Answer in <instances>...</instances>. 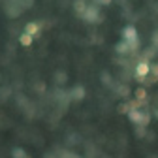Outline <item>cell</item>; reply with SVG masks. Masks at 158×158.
<instances>
[{
	"label": "cell",
	"instance_id": "7",
	"mask_svg": "<svg viewBox=\"0 0 158 158\" xmlns=\"http://www.w3.org/2000/svg\"><path fill=\"white\" fill-rule=\"evenodd\" d=\"M38 32H40V25L38 23L32 21V23H27L25 25V34H28V36L34 38V36H38Z\"/></svg>",
	"mask_w": 158,
	"mask_h": 158
},
{
	"label": "cell",
	"instance_id": "6",
	"mask_svg": "<svg viewBox=\"0 0 158 158\" xmlns=\"http://www.w3.org/2000/svg\"><path fill=\"white\" fill-rule=\"evenodd\" d=\"M128 118H130L135 126H139L141 121H143V111H139V109H137V111H130V113H128Z\"/></svg>",
	"mask_w": 158,
	"mask_h": 158
},
{
	"label": "cell",
	"instance_id": "1",
	"mask_svg": "<svg viewBox=\"0 0 158 158\" xmlns=\"http://www.w3.org/2000/svg\"><path fill=\"white\" fill-rule=\"evenodd\" d=\"M123 40L130 45V51H135L137 47H139V40H137V30H135V27H132V25H128V27H124V28H123Z\"/></svg>",
	"mask_w": 158,
	"mask_h": 158
},
{
	"label": "cell",
	"instance_id": "24",
	"mask_svg": "<svg viewBox=\"0 0 158 158\" xmlns=\"http://www.w3.org/2000/svg\"><path fill=\"white\" fill-rule=\"evenodd\" d=\"M27 158H32V156H27Z\"/></svg>",
	"mask_w": 158,
	"mask_h": 158
},
{
	"label": "cell",
	"instance_id": "3",
	"mask_svg": "<svg viewBox=\"0 0 158 158\" xmlns=\"http://www.w3.org/2000/svg\"><path fill=\"white\" fill-rule=\"evenodd\" d=\"M151 73V64L147 62V60H139L135 64V68H134V75L135 77H139V79H143V77H147Z\"/></svg>",
	"mask_w": 158,
	"mask_h": 158
},
{
	"label": "cell",
	"instance_id": "17",
	"mask_svg": "<svg viewBox=\"0 0 158 158\" xmlns=\"http://www.w3.org/2000/svg\"><path fill=\"white\" fill-rule=\"evenodd\" d=\"M102 83L104 85H111V75L109 73H106V72L102 73Z\"/></svg>",
	"mask_w": 158,
	"mask_h": 158
},
{
	"label": "cell",
	"instance_id": "15",
	"mask_svg": "<svg viewBox=\"0 0 158 158\" xmlns=\"http://www.w3.org/2000/svg\"><path fill=\"white\" fill-rule=\"evenodd\" d=\"M55 79H56V83L60 85V83L66 81V73H64V72H56V73H55Z\"/></svg>",
	"mask_w": 158,
	"mask_h": 158
},
{
	"label": "cell",
	"instance_id": "21",
	"mask_svg": "<svg viewBox=\"0 0 158 158\" xmlns=\"http://www.w3.org/2000/svg\"><path fill=\"white\" fill-rule=\"evenodd\" d=\"M36 89H38V90H44L45 87H44V83H38V85H36Z\"/></svg>",
	"mask_w": 158,
	"mask_h": 158
},
{
	"label": "cell",
	"instance_id": "23",
	"mask_svg": "<svg viewBox=\"0 0 158 158\" xmlns=\"http://www.w3.org/2000/svg\"><path fill=\"white\" fill-rule=\"evenodd\" d=\"M154 117H156V118H158V109H156V111H154Z\"/></svg>",
	"mask_w": 158,
	"mask_h": 158
},
{
	"label": "cell",
	"instance_id": "20",
	"mask_svg": "<svg viewBox=\"0 0 158 158\" xmlns=\"http://www.w3.org/2000/svg\"><path fill=\"white\" fill-rule=\"evenodd\" d=\"M151 72L154 77H158V64H151Z\"/></svg>",
	"mask_w": 158,
	"mask_h": 158
},
{
	"label": "cell",
	"instance_id": "18",
	"mask_svg": "<svg viewBox=\"0 0 158 158\" xmlns=\"http://www.w3.org/2000/svg\"><path fill=\"white\" fill-rule=\"evenodd\" d=\"M111 2H113V0H96V4H98V6H109Z\"/></svg>",
	"mask_w": 158,
	"mask_h": 158
},
{
	"label": "cell",
	"instance_id": "9",
	"mask_svg": "<svg viewBox=\"0 0 158 158\" xmlns=\"http://www.w3.org/2000/svg\"><path fill=\"white\" fill-rule=\"evenodd\" d=\"M19 44H21L23 47H28V45H32V36H28V34H21L19 36Z\"/></svg>",
	"mask_w": 158,
	"mask_h": 158
},
{
	"label": "cell",
	"instance_id": "14",
	"mask_svg": "<svg viewBox=\"0 0 158 158\" xmlns=\"http://www.w3.org/2000/svg\"><path fill=\"white\" fill-rule=\"evenodd\" d=\"M149 123H151V113H149V111H143V121H141L139 126H145V128H147Z\"/></svg>",
	"mask_w": 158,
	"mask_h": 158
},
{
	"label": "cell",
	"instance_id": "22",
	"mask_svg": "<svg viewBox=\"0 0 158 158\" xmlns=\"http://www.w3.org/2000/svg\"><path fill=\"white\" fill-rule=\"evenodd\" d=\"M44 158H60V156H55V154H51V152H49V154H45Z\"/></svg>",
	"mask_w": 158,
	"mask_h": 158
},
{
	"label": "cell",
	"instance_id": "13",
	"mask_svg": "<svg viewBox=\"0 0 158 158\" xmlns=\"http://www.w3.org/2000/svg\"><path fill=\"white\" fill-rule=\"evenodd\" d=\"M128 92H130V89H128L126 85H118V87H117V94H118V96H126Z\"/></svg>",
	"mask_w": 158,
	"mask_h": 158
},
{
	"label": "cell",
	"instance_id": "12",
	"mask_svg": "<svg viewBox=\"0 0 158 158\" xmlns=\"http://www.w3.org/2000/svg\"><path fill=\"white\" fill-rule=\"evenodd\" d=\"M117 111H118V113H123V115H128L132 109H130V104H128V102H124V104H121V106L117 107Z\"/></svg>",
	"mask_w": 158,
	"mask_h": 158
},
{
	"label": "cell",
	"instance_id": "10",
	"mask_svg": "<svg viewBox=\"0 0 158 158\" xmlns=\"http://www.w3.org/2000/svg\"><path fill=\"white\" fill-rule=\"evenodd\" d=\"M11 156H13V158H27L28 154H27V152H25L21 147H15V149L11 151Z\"/></svg>",
	"mask_w": 158,
	"mask_h": 158
},
{
	"label": "cell",
	"instance_id": "8",
	"mask_svg": "<svg viewBox=\"0 0 158 158\" xmlns=\"http://www.w3.org/2000/svg\"><path fill=\"white\" fill-rule=\"evenodd\" d=\"M115 51H117L118 55H128V53H130V45L123 40V42H118V44L115 45Z\"/></svg>",
	"mask_w": 158,
	"mask_h": 158
},
{
	"label": "cell",
	"instance_id": "11",
	"mask_svg": "<svg viewBox=\"0 0 158 158\" xmlns=\"http://www.w3.org/2000/svg\"><path fill=\"white\" fill-rule=\"evenodd\" d=\"M135 98H137V100H141V102H145V98H147V90H145L143 87L135 89Z\"/></svg>",
	"mask_w": 158,
	"mask_h": 158
},
{
	"label": "cell",
	"instance_id": "2",
	"mask_svg": "<svg viewBox=\"0 0 158 158\" xmlns=\"http://www.w3.org/2000/svg\"><path fill=\"white\" fill-rule=\"evenodd\" d=\"M81 19H83V21H87V23H100V21H102L100 6H98V4H90V6L87 8L85 15H83Z\"/></svg>",
	"mask_w": 158,
	"mask_h": 158
},
{
	"label": "cell",
	"instance_id": "4",
	"mask_svg": "<svg viewBox=\"0 0 158 158\" xmlns=\"http://www.w3.org/2000/svg\"><path fill=\"white\" fill-rule=\"evenodd\" d=\"M70 98H72V100H83V98H85V87L83 85H75L72 90H70Z\"/></svg>",
	"mask_w": 158,
	"mask_h": 158
},
{
	"label": "cell",
	"instance_id": "5",
	"mask_svg": "<svg viewBox=\"0 0 158 158\" xmlns=\"http://www.w3.org/2000/svg\"><path fill=\"white\" fill-rule=\"evenodd\" d=\"M87 2H85V0H75V2H73V10H75V13L79 15V17H83L85 15V11H87Z\"/></svg>",
	"mask_w": 158,
	"mask_h": 158
},
{
	"label": "cell",
	"instance_id": "19",
	"mask_svg": "<svg viewBox=\"0 0 158 158\" xmlns=\"http://www.w3.org/2000/svg\"><path fill=\"white\" fill-rule=\"evenodd\" d=\"M152 45L158 47V30H154V34H152Z\"/></svg>",
	"mask_w": 158,
	"mask_h": 158
},
{
	"label": "cell",
	"instance_id": "16",
	"mask_svg": "<svg viewBox=\"0 0 158 158\" xmlns=\"http://www.w3.org/2000/svg\"><path fill=\"white\" fill-rule=\"evenodd\" d=\"M135 135L137 137H145L147 135V128L145 126H135Z\"/></svg>",
	"mask_w": 158,
	"mask_h": 158
}]
</instances>
